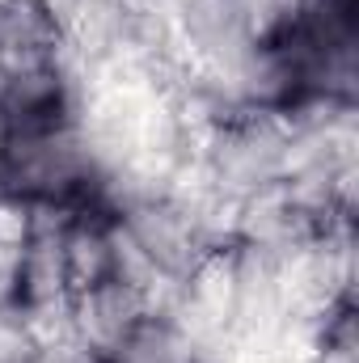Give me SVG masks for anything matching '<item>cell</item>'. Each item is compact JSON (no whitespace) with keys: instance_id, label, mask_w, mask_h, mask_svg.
<instances>
[{"instance_id":"cell-1","label":"cell","mask_w":359,"mask_h":363,"mask_svg":"<svg viewBox=\"0 0 359 363\" xmlns=\"http://www.w3.org/2000/svg\"><path fill=\"white\" fill-rule=\"evenodd\" d=\"M68 51V30L47 0H0V64L4 72L55 64Z\"/></svg>"}]
</instances>
